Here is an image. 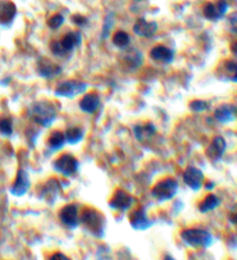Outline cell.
Instances as JSON below:
<instances>
[{"label":"cell","instance_id":"obj_14","mask_svg":"<svg viewBox=\"0 0 237 260\" xmlns=\"http://www.w3.org/2000/svg\"><path fill=\"white\" fill-rule=\"evenodd\" d=\"M124 52L121 56V61L123 65L128 67V70L136 71L142 66L143 63V56L136 47H126L123 50Z\"/></svg>","mask_w":237,"mask_h":260},{"label":"cell","instance_id":"obj_34","mask_svg":"<svg viewBox=\"0 0 237 260\" xmlns=\"http://www.w3.org/2000/svg\"><path fill=\"white\" fill-rule=\"evenodd\" d=\"M228 27L230 33L237 35V12H234L228 16Z\"/></svg>","mask_w":237,"mask_h":260},{"label":"cell","instance_id":"obj_5","mask_svg":"<svg viewBox=\"0 0 237 260\" xmlns=\"http://www.w3.org/2000/svg\"><path fill=\"white\" fill-rule=\"evenodd\" d=\"M87 88L88 86L86 82L79 80H66L57 85L56 89H54V94L58 97L74 98L78 95L84 94L87 90Z\"/></svg>","mask_w":237,"mask_h":260},{"label":"cell","instance_id":"obj_25","mask_svg":"<svg viewBox=\"0 0 237 260\" xmlns=\"http://www.w3.org/2000/svg\"><path fill=\"white\" fill-rule=\"evenodd\" d=\"M221 205V199L214 193H209L204 198V200H201L198 205V210L200 213L206 214L208 212L214 211L215 208H218Z\"/></svg>","mask_w":237,"mask_h":260},{"label":"cell","instance_id":"obj_16","mask_svg":"<svg viewBox=\"0 0 237 260\" xmlns=\"http://www.w3.org/2000/svg\"><path fill=\"white\" fill-rule=\"evenodd\" d=\"M30 189V179L29 175L26 170L19 169L18 173H16L15 180L13 182L9 192L15 197H22L28 192Z\"/></svg>","mask_w":237,"mask_h":260},{"label":"cell","instance_id":"obj_1","mask_svg":"<svg viewBox=\"0 0 237 260\" xmlns=\"http://www.w3.org/2000/svg\"><path fill=\"white\" fill-rule=\"evenodd\" d=\"M80 224L93 237L103 238L105 235L106 220L101 212L93 207H86L80 214Z\"/></svg>","mask_w":237,"mask_h":260},{"label":"cell","instance_id":"obj_37","mask_svg":"<svg viewBox=\"0 0 237 260\" xmlns=\"http://www.w3.org/2000/svg\"><path fill=\"white\" fill-rule=\"evenodd\" d=\"M229 221L232 222V223L237 227V211L236 212H233V213H230L229 215Z\"/></svg>","mask_w":237,"mask_h":260},{"label":"cell","instance_id":"obj_18","mask_svg":"<svg viewBox=\"0 0 237 260\" xmlns=\"http://www.w3.org/2000/svg\"><path fill=\"white\" fill-rule=\"evenodd\" d=\"M18 14V8L11 0H1L0 1V26L9 27L14 22Z\"/></svg>","mask_w":237,"mask_h":260},{"label":"cell","instance_id":"obj_12","mask_svg":"<svg viewBox=\"0 0 237 260\" xmlns=\"http://www.w3.org/2000/svg\"><path fill=\"white\" fill-rule=\"evenodd\" d=\"M183 180L188 187H190L194 192H198L204 186V173L200 169H198V168L189 166L183 173Z\"/></svg>","mask_w":237,"mask_h":260},{"label":"cell","instance_id":"obj_39","mask_svg":"<svg viewBox=\"0 0 237 260\" xmlns=\"http://www.w3.org/2000/svg\"><path fill=\"white\" fill-rule=\"evenodd\" d=\"M214 187H215V184L213 183V182H208V183L205 185V189L207 190V191H209V190L212 191L213 189H214Z\"/></svg>","mask_w":237,"mask_h":260},{"label":"cell","instance_id":"obj_27","mask_svg":"<svg viewBox=\"0 0 237 260\" xmlns=\"http://www.w3.org/2000/svg\"><path fill=\"white\" fill-rule=\"evenodd\" d=\"M85 136V130L79 126H73V128H68L65 132V138H66V142L70 145H78L79 142H81L84 140Z\"/></svg>","mask_w":237,"mask_h":260},{"label":"cell","instance_id":"obj_9","mask_svg":"<svg viewBox=\"0 0 237 260\" xmlns=\"http://www.w3.org/2000/svg\"><path fill=\"white\" fill-rule=\"evenodd\" d=\"M36 71L41 78L46 79V80H53L61 74L63 67L53 63L49 58L41 57L36 63Z\"/></svg>","mask_w":237,"mask_h":260},{"label":"cell","instance_id":"obj_2","mask_svg":"<svg viewBox=\"0 0 237 260\" xmlns=\"http://www.w3.org/2000/svg\"><path fill=\"white\" fill-rule=\"evenodd\" d=\"M57 108L52 102L41 100L34 102L29 109V117L41 128H50L56 122Z\"/></svg>","mask_w":237,"mask_h":260},{"label":"cell","instance_id":"obj_19","mask_svg":"<svg viewBox=\"0 0 237 260\" xmlns=\"http://www.w3.org/2000/svg\"><path fill=\"white\" fill-rule=\"evenodd\" d=\"M157 29L159 27L155 21H147L143 18H139L133 25V33L142 39H152L157 33Z\"/></svg>","mask_w":237,"mask_h":260},{"label":"cell","instance_id":"obj_13","mask_svg":"<svg viewBox=\"0 0 237 260\" xmlns=\"http://www.w3.org/2000/svg\"><path fill=\"white\" fill-rule=\"evenodd\" d=\"M227 149V142L226 140L222 138V136H214L213 140L209 143L207 148L205 150L206 156L207 159L211 161V162H219L220 160L222 159L223 154L226 153Z\"/></svg>","mask_w":237,"mask_h":260},{"label":"cell","instance_id":"obj_24","mask_svg":"<svg viewBox=\"0 0 237 260\" xmlns=\"http://www.w3.org/2000/svg\"><path fill=\"white\" fill-rule=\"evenodd\" d=\"M155 133L156 128L152 123H147V124L143 125H136L133 128V134H135L136 139L140 142H143L146 140L150 139L152 136L155 135Z\"/></svg>","mask_w":237,"mask_h":260},{"label":"cell","instance_id":"obj_23","mask_svg":"<svg viewBox=\"0 0 237 260\" xmlns=\"http://www.w3.org/2000/svg\"><path fill=\"white\" fill-rule=\"evenodd\" d=\"M59 42L65 52L70 57L71 54L74 52L75 49H78V47L81 45L82 35L80 32H68L67 34H65L64 37Z\"/></svg>","mask_w":237,"mask_h":260},{"label":"cell","instance_id":"obj_4","mask_svg":"<svg viewBox=\"0 0 237 260\" xmlns=\"http://www.w3.org/2000/svg\"><path fill=\"white\" fill-rule=\"evenodd\" d=\"M178 183L176 179L171 178V177H167V178L161 179L160 182H157L152 189V197L159 203H163V201L171 200L176 196L178 192Z\"/></svg>","mask_w":237,"mask_h":260},{"label":"cell","instance_id":"obj_36","mask_svg":"<svg viewBox=\"0 0 237 260\" xmlns=\"http://www.w3.org/2000/svg\"><path fill=\"white\" fill-rule=\"evenodd\" d=\"M51 259H54V260H68L70 258H68L67 256H65L64 253L57 252V253H54V255L51 256Z\"/></svg>","mask_w":237,"mask_h":260},{"label":"cell","instance_id":"obj_10","mask_svg":"<svg viewBox=\"0 0 237 260\" xmlns=\"http://www.w3.org/2000/svg\"><path fill=\"white\" fill-rule=\"evenodd\" d=\"M135 198H133L131 194L126 191L118 189L116 190V192L113 193V196L111 199L109 200V207L113 211H118V212H128L129 210H131V207L135 204Z\"/></svg>","mask_w":237,"mask_h":260},{"label":"cell","instance_id":"obj_38","mask_svg":"<svg viewBox=\"0 0 237 260\" xmlns=\"http://www.w3.org/2000/svg\"><path fill=\"white\" fill-rule=\"evenodd\" d=\"M230 51H232L233 54H235V56L237 57V41L230 45Z\"/></svg>","mask_w":237,"mask_h":260},{"label":"cell","instance_id":"obj_35","mask_svg":"<svg viewBox=\"0 0 237 260\" xmlns=\"http://www.w3.org/2000/svg\"><path fill=\"white\" fill-rule=\"evenodd\" d=\"M72 21H73L74 25H77L79 27H84L86 25H88V19L86 18L84 15H80V14H75L71 18Z\"/></svg>","mask_w":237,"mask_h":260},{"label":"cell","instance_id":"obj_21","mask_svg":"<svg viewBox=\"0 0 237 260\" xmlns=\"http://www.w3.org/2000/svg\"><path fill=\"white\" fill-rule=\"evenodd\" d=\"M237 107L234 104H221L214 110V118L221 124H228L236 119Z\"/></svg>","mask_w":237,"mask_h":260},{"label":"cell","instance_id":"obj_26","mask_svg":"<svg viewBox=\"0 0 237 260\" xmlns=\"http://www.w3.org/2000/svg\"><path fill=\"white\" fill-rule=\"evenodd\" d=\"M65 143H66V138H65V133L61 131H53L47 139V147L52 152L60 150L65 146Z\"/></svg>","mask_w":237,"mask_h":260},{"label":"cell","instance_id":"obj_22","mask_svg":"<svg viewBox=\"0 0 237 260\" xmlns=\"http://www.w3.org/2000/svg\"><path fill=\"white\" fill-rule=\"evenodd\" d=\"M149 57L153 61H157V63L162 64H171L175 59V52L169 47L159 44V45L154 46L152 50L149 51Z\"/></svg>","mask_w":237,"mask_h":260},{"label":"cell","instance_id":"obj_29","mask_svg":"<svg viewBox=\"0 0 237 260\" xmlns=\"http://www.w3.org/2000/svg\"><path fill=\"white\" fill-rule=\"evenodd\" d=\"M113 13H109L108 15L105 16L104 22H103V27H102V32H101V37L102 40L108 39L110 33H111V29L113 27V23H115V18H113Z\"/></svg>","mask_w":237,"mask_h":260},{"label":"cell","instance_id":"obj_31","mask_svg":"<svg viewBox=\"0 0 237 260\" xmlns=\"http://www.w3.org/2000/svg\"><path fill=\"white\" fill-rule=\"evenodd\" d=\"M189 109L192 112H204V111H207L209 109V103L207 101H204V100H193L190 102V104H189Z\"/></svg>","mask_w":237,"mask_h":260},{"label":"cell","instance_id":"obj_20","mask_svg":"<svg viewBox=\"0 0 237 260\" xmlns=\"http://www.w3.org/2000/svg\"><path fill=\"white\" fill-rule=\"evenodd\" d=\"M101 105V97L97 93H87L79 101V108L82 112L88 115L95 114Z\"/></svg>","mask_w":237,"mask_h":260},{"label":"cell","instance_id":"obj_15","mask_svg":"<svg viewBox=\"0 0 237 260\" xmlns=\"http://www.w3.org/2000/svg\"><path fill=\"white\" fill-rule=\"evenodd\" d=\"M130 224L135 230L145 231L152 227L154 222L148 217L145 208L140 207L138 210L133 211V213L130 215Z\"/></svg>","mask_w":237,"mask_h":260},{"label":"cell","instance_id":"obj_17","mask_svg":"<svg viewBox=\"0 0 237 260\" xmlns=\"http://www.w3.org/2000/svg\"><path fill=\"white\" fill-rule=\"evenodd\" d=\"M216 75L220 80L237 84V60L227 59L219 65Z\"/></svg>","mask_w":237,"mask_h":260},{"label":"cell","instance_id":"obj_32","mask_svg":"<svg viewBox=\"0 0 237 260\" xmlns=\"http://www.w3.org/2000/svg\"><path fill=\"white\" fill-rule=\"evenodd\" d=\"M64 22H65L64 15L59 14V13H57V14L50 16L49 20H47V27H49L50 29L57 30V29H59L60 27L64 25Z\"/></svg>","mask_w":237,"mask_h":260},{"label":"cell","instance_id":"obj_8","mask_svg":"<svg viewBox=\"0 0 237 260\" xmlns=\"http://www.w3.org/2000/svg\"><path fill=\"white\" fill-rule=\"evenodd\" d=\"M58 218H59L60 223L70 230L77 229L80 224V214H79L77 205L68 204L63 208H60L59 213H58Z\"/></svg>","mask_w":237,"mask_h":260},{"label":"cell","instance_id":"obj_30","mask_svg":"<svg viewBox=\"0 0 237 260\" xmlns=\"http://www.w3.org/2000/svg\"><path fill=\"white\" fill-rule=\"evenodd\" d=\"M0 134L7 138L13 134V121L11 118L0 119Z\"/></svg>","mask_w":237,"mask_h":260},{"label":"cell","instance_id":"obj_7","mask_svg":"<svg viewBox=\"0 0 237 260\" xmlns=\"http://www.w3.org/2000/svg\"><path fill=\"white\" fill-rule=\"evenodd\" d=\"M229 9V4L227 0H216V1L206 2L202 8V14L205 19L212 22H218L225 18Z\"/></svg>","mask_w":237,"mask_h":260},{"label":"cell","instance_id":"obj_28","mask_svg":"<svg viewBox=\"0 0 237 260\" xmlns=\"http://www.w3.org/2000/svg\"><path fill=\"white\" fill-rule=\"evenodd\" d=\"M130 43H131V37L124 30H118L112 36V44L116 47H118L119 50H124L126 47H129Z\"/></svg>","mask_w":237,"mask_h":260},{"label":"cell","instance_id":"obj_33","mask_svg":"<svg viewBox=\"0 0 237 260\" xmlns=\"http://www.w3.org/2000/svg\"><path fill=\"white\" fill-rule=\"evenodd\" d=\"M50 51L54 57L60 58V59H65V58L68 57L67 53L64 51L63 46H61L59 41H52L50 43Z\"/></svg>","mask_w":237,"mask_h":260},{"label":"cell","instance_id":"obj_11","mask_svg":"<svg viewBox=\"0 0 237 260\" xmlns=\"http://www.w3.org/2000/svg\"><path fill=\"white\" fill-rule=\"evenodd\" d=\"M60 190V183L56 178H50L40 187L39 198L41 200L46 201L47 204L53 205L56 203L58 196H59Z\"/></svg>","mask_w":237,"mask_h":260},{"label":"cell","instance_id":"obj_6","mask_svg":"<svg viewBox=\"0 0 237 260\" xmlns=\"http://www.w3.org/2000/svg\"><path fill=\"white\" fill-rule=\"evenodd\" d=\"M53 169L65 177H72L79 171L80 163L72 154H63L53 162Z\"/></svg>","mask_w":237,"mask_h":260},{"label":"cell","instance_id":"obj_3","mask_svg":"<svg viewBox=\"0 0 237 260\" xmlns=\"http://www.w3.org/2000/svg\"><path fill=\"white\" fill-rule=\"evenodd\" d=\"M180 236L185 244L195 249H207L214 242L211 232L200 228L184 229L180 232Z\"/></svg>","mask_w":237,"mask_h":260}]
</instances>
